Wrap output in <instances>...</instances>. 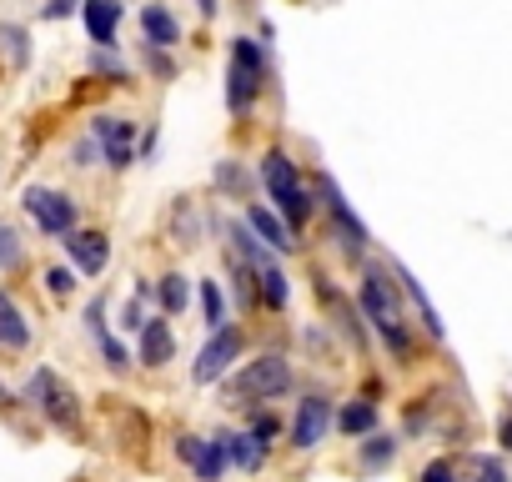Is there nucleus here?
Listing matches in <instances>:
<instances>
[{"instance_id":"f257e3e1","label":"nucleus","mask_w":512,"mask_h":482,"mask_svg":"<svg viewBox=\"0 0 512 482\" xmlns=\"http://www.w3.org/2000/svg\"><path fill=\"white\" fill-rule=\"evenodd\" d=\"M362 312H367V322L382 332V342H387L397 357L412 352L407 327H402V297H397V282H387V272H377V267L362 272Z\"/></svg>"},{"instance_id":"f03ea898","label":"nucleus","mask_w":512,"mask_h":482,"mask_svg":"<svg viewBox=\"0 0 512 482\" xmlns=\"http://www.w3.org/2000/svg\"><path fill=\"white\" fill-rule=\"evenodd\" d=\"M287 387H292V362H287L282 352H267V357L246 362V367L226 382V402H231V407H236V402H246V407L277 402Z\"/></svg>"},{"instance_id":"7ed1b4c3","label":"nucleus","mask_w":512,"mask_h":482,"mask_svg":"<svg viewBox=\"0 0 512 482\" xmlns=\"http://www.w3.org/2000/svg\"><path fill=\"white\" fill-rule=\"evenodd\" d=\"M262 186H267V196L277 201L282 221H287L292 231H302L307 216H312V196H307V186L297 181V166H292L287 151H267V156H262Z\"/></svg>"},{"instance_id":"20e7f679","label":"nucleus","mask_w":512,"mask_h":482,"mask_svg":"<svg viewBox=\"0 0 512 482\" xmlns=\"http://www.w3.org/2000/svg\"><path fill=\"white\" fill-rule=\"evenodd\" d=\"M262 81H267V56L256 51V41H231V71H226V106L236 111V116H246L251 111V101H256V91H262Z\"/></svg>"},{"instance_id":"39448f33","label":"nucleus","mask_w":512,"mask_h":482,"mask_svg":"<svg viewBox=\"0 0 512 482\" xmlns=\"http://www.w3.org/2000/svg\"><path fill=\"white\" fill-rule=\"evenodd\" d=\"M31 402H36L61 432H81V402H76V392H71L56 372L41 367V372L31 377Z\"/></svg>"},{"instance_id":"423d86ee","label":"nucleus","mask_w":512,"mask_h":482,"mask_svg":"<svg viewBox=\"0 0 512 482\" xmlns=\"http://www.w3.org/2000/svg\"><path fill=\"white\" fill-rule=\"evenodd\" d=\"M21 201H26V211L36 216L41 231H51V236H71V231H76V201H71V196L46 191V186H31Z\"/></svg>"},{"instance_id":"0eeeda50","label":"nucleus","mask_w":512,"mask_h":482,"mask_svg":"<svg viewBox=\"0 0 512 482\" xmlns=\"http://www.w3.org/2000/svg\"><path fill=\"white\" fill-rule=\"evenodd\" d=\"M236 352H241V332H231V327L211 332V342H206V347L196 352V362H191V382H196V387H206V382H221V377L231 372Z\"/></svg>"},{"instance_id":"6e6552de","label":"nucleus","mask_w":512,"mask_h":482,"mask_svg":"<svg viewBox=\"0 0 512 482\" xmlns=\"http://www.w3.org/2000/svg\"><path fill=\"white\" fill-rule=\"evenodd\" d=\"M327 427H332V402L312 392V397L297 407V422H292V447H297V452H312V447L327 437Z\"/></svg>"},{"instance_id":"1a4fd4ad","label":"nucleus","mask_w":512,"mask_h":482,"mask_svg":"<svg viewBox=\"0 0 512 482\" xmlns=\"http://www.w3.org/2000/svg\"><path fill=\"white\" fill-rule=\"evenodd\" d=\"M66 257L81 277H101L106 272V257H111V241L101 231H71L66 236Z\"/></svg>"},{"instance_id":"9d476101","label":"nucleus","mask_w":512,"mask_h":482,"mask_svg":"<svg viewBox=\"0 0 512 482\" xmlns=\"http://www.w3.org/2000/svg\"><path fill=\"white\" fill-rule=\"evenodd\" d=\"M322 196H327V211H332V221H337V231H342V247H347V252H362V247H367V226L352 216V206H347V196L337 191L332 176H322Z\"/></svg>"},{"instance_id":"9b49d317","label":"nucleus","mask_w":512,"mask_h":482,"mask_svg":"<svg viewBox=\"0 0 512 482\" xmlns=\"http://www.w3.org/2000/svg\"><path fill=\"white\" fill-rule=\"evenodd\" d=\"M246 226H251V236L262 241L267 252H292V247H297L292 226H287L282 216H272L267 206H251V211H246Z\"/></svg>"},{"instance_id":"f8f14e48","label":"nucleus","mask_w":512,"mask_h":482,"mask_svg":"<svg viewBox=\"0 0 512 482\" xmlns=\"http://www.w3.org/2000/svg\"><path fill=\"white\" fill-rule=\"evenodd\" d=\"M116 26H121V0H86V31H91L96 51L116 46Z\"/></svg>"},{"instance_id":"ddd939ff","label":"nucleus","mask_w":512,"mask_h":482,"mask_svg":"<svg viewBox=\"0 0 512 482\" xmlns=\"http://www.w3.org/2000/svg\"><path fill=\"white\" fill-rule=\"evenodd\" d=\"M171 357H176L171 327H166L161 317H146V327H141V362H146V367H166Z\"/></svg>"},{"instance_id":"4468645a","label":"nucleus","mask_w":512,"mask_h":482,"mask_svg":"<svg viewBox=\"0 0 512 482\" xmlns=\"http://www.w3.org/2000/svg\"><path fill=\"white\" fill-rule=\"evenodd\" d=\"M216 442H221V452H226V462H236L241 472H256V467H262V462H267V447H262V442H256L251 432H221Z\"/></svg>"},{"instance_id":"2eb2a0df","label":"nucleus","mask_w":512,"mask_h":482,"mask_svg":"<svg viewBox=\"0 0 512 482\" xmlns=\"http://www.w3.org/2000/svg\"><path fill=\"white\" fill-rule=\"evenodd\" d=\"M141 31H146L151 51H171V46L181 41V26H176V16H171L166 6H146V11H141Z\"/></svg>"},{"instance_id":"dca6fc26","label":"nucleus","mask_w":512,"mask_h":482,"mask_svg":"<svg viewBox=\"0 0 512 482\" xmlns=\"http://www.w3.org/2000/svg\"><path fill=\"white\" fill-rule=\"evenodd\" d=\"M0 347H31V327L21 317V307L11 302V292H0Z\"/></svg>"},{"instance_id":"f3484780","label":"nucleus","mask_w":512,"mask_h":482,"mask_svg":"<svg viewBox=\"0 0 512 482\" xmlns=\"http://www.w3.org/2000/svg\"><path fill=\"white\" fill-rule=\"evenodd\" d=\"M201 226H206V221H201L196 201L181 196V201L171 206V236H176V247H196V241H201Z\"/></svg>"},{"instance_id":"a211bd4d","label":"nucleus","mask_w":512,"mask_h":482,"mask_svg":"<svg viewBox=\"0 0 512 482\" xmlns=\"http://www.w3.org/2000/svg\"><path fill=\"white\" fill-rule=\"evenodd\" d=\"M156 302H161V312H166V317L186 312V302H191V287H186V277H181V272H166V277L156 282Z\"/></svg>"},{"instance_id":"6ab92c4d","label":"nucleus","mask_w":512,"mask_h":482,"mask_svg":"<svg viewBox=\"0 0 512 482\" xmlns=\"http://www.w3.org/2000/svg\"><path fill=\"white\" fill-rule=\"evenodd\" d=\"M337 427H342L347 437H367V432L377 427V402H347V407L337 412Z\"/></svg>"},{"instance_id":"aec40b11","label":"nucleus","mask_w":512,"mask_h":482,"mask_svg":"<svg viewBox=\"0 0 512 482\" xmlns=\"http://www.w3.org/2000/svg\"><path fill=\"white\" fill-rule=\"evenodd\" d=\"M397 282H402V292H407V297L417 302V312H422V327H427L432 337H442V317L432 312V302H427V292H422V282H417V277H412L407 267H397Z\"/></svg>"},{"instance_id":"412c9836","label":"nucleus","mask_w":512,"mask_h":482,"mask_svg":"<svg viewBox=\"0 0 512 482\" xmlns=\"http://www.w3.org/2000/svg\"><path fill=\"white\" fill-rule=\"evenodd\" d=\"M256 292H262V302L267 307H287V297H292V287H287V272L272 262V267H262L256 272Z\"/></svg>"},{"instance_id":"4be33fe9","label":"nucleus","mask_w":512,"mask_h":482,"mask_svg":"<svg viewBox=\"0 0 512 482\" xmlns=\"http://www.w3.org/2000/svg\"><path fill=\"white\" fill-rule=\"evenodd\" d=\"M131 136H136L131 121H111V116L96 121V141H106V156H111V151H131Z\"/></svg>"},{"instance_id":"5701e85b","label":"nucleus","mask_w":512,"mask_h":482,"mask_svg":"<svg viewBox=\"0 0 512 482\" xmlns=\"http://www.w3.org/2000/svg\"><path fill=\"white\" fill-rule=\"evenodd\" d=\"M221 467H226V452H221V442H201V452H196V462H191L196 482H216V477H221Z\"/></svg>"},{"instance_id":"b1692460","label":"nucleus","mask_w":512,"mask_h":482,"mask_svg":"<svg viewBox=\"0 0 512 482\" xmlns=\"http://www.w3.org/2000/svg\"><path fill=\"white\" fill-rule=\"evenodd\" d=\"M196 292H201L206 327H211V332H221V327H226V302H221V287H216V282H196Z\"/></svg>"},{"instance_id":"393cba45","label":"nucleus","mask_w":512,"mask_h":482,"mask_svg":"<svg viewBox=\"0 0 512 482\" xmlns=\"http://www.w3.org/2000/svg\"><path fill=\"white\" fill-rule=\"evenodd\" d=\"M397 457V437H382V432H372L367 442H362V462L367 467H387Z\"/></svg>"},{"instance_id":"a878e982","label":"nucleus","mask_w":512,"mask_h":482,"mask_svg":"<svg viewBox=\"0 0 512 482\" xmlns=\"http://www.w3.org/2000/svg\"><path fill=\"white\" fill-rule=\"evenodd\" d=\"M216 186H221V191H236V196H251L256 181H251L246 171H236L231 161H221V166H216Z\"/></svg>"},{"instance_id":"bb28decb","label":"nucleus","mask_w":512,"mask_h":482,"mask_svg":"<svg viewBox=\"0 0 512 482\" xmlns=\"http://www.w3.org/2000/svg\"><path fill=\"white\" fill-rule=\"evenodd\" d=\"M277 432H282V417H277V412H256V417H251V437L262 442V447H272Z\"/></svg>"},{"instance_id":"cd10ccee","label":"nucleus","mask_w":512,"mask_h":482,"mask_svg":"<svg viewBox=\"0 0 512 482\" xmlns=\"http://www.w3.org/2000/svg\"><path fill=\"white\" fill-rule=\"evenodd\" d=\"M16 262H21V236H16V226L0 221V267H16Z\"/></svg>"},{"instance_id":"c85d7f7f","label":"nucleus","mask_w":512,"mask_h":482,"mask_svg":"<svg viewBox=\"0 0 512 482\" xmlns=\"http://www.w3.org/2000/svg\"><path fill=\"white\" fill-rule=\"evenodd\" d=\"M101 352H106V367H111V372H126V367H131L126 347H121V342H116L111 332H101Z\"/></svg>"},{"instance_id":"c756f323","label":"nucleus","mask_w":512,"mask_h":482,"mask_svg":"<svg viewBox=\"0 0 512 482\" xmlns=\"http://www.w3.org/2000/svg\"><path fill=\"white\" fill-rule=\"evenodd\" d=\"M91 71H101V76H116V81H126V61H121V56H111V51H96V56H91Z\"/></svg>"},{"instance_id":"7c9ffc66","label":"nucleus","mask_w":512,"mask_h":482,"mask_svg":"<svg viewBox=\"0 0 512 482\" xmlns=\"http://www.w3.org/2000/svg\"><path fill=\"white\" fill-rule=\"evenodd\" d=\"M422 482H457V467H452L447 457H437V462L422 467Z\"/></svg>"},{"instance_id":"2f4dec72","label":"nucleus","mask_w":512,"mask_h":482,"mask_svg":"<svg viewBox=\"0 0 512 482\" xmlns=\"http://www.w3.org/2000/svg\"><path fill=\"white\" fill-rule=\"evenodd\" d=\"M46 287H51L56 297H66V292L76 287V272H66V267H56V272H46Z\"/></svg>"},{"instance_id":"473e14b6","label":"nucleus","mask_w":512,"mask_h":482,"mask_svg":"<svg viewBox=\"0 0 512 482\" xmlns=\"http://www.w3.org/2000/svg\"><path fill=\"white\" fill-rule=\"evenodd\" d=\"M477 482H507L502 462H497V457H477Z\"/></svg>"},{"instance_id":"72a5a7b5","label":"nucleus","mask_w":512,"mask_h":482,"mask_svg":"<svg viewBox=\"0 0 512 482\" xmlns=\"http://www.w3.org/2000/svg\"><path fill=\"white\" fill-rule=\"evenodd\" d=\"M201 442H206V437H191V432H181V437H176V457H181V462H196Z\"/></svg>"},{"instance_id":"f704fd0d","label":"nucleus","mask_w":512,"mask_h":482,"mask_svg":"<svg viewBox=\"0 0 512 482\" xmlns=\"http://www.w3.org/2000/svg\"><path fill=\"white\" fill-rule=\"evenodd\" d=\"M146 61H151V71H156V76H176V66L166 61V51H146Z\"/></svg>"},{"instance_id":"c9c22d12","label":"nucleus","mask_w":512,"mask_h":482,"mask_svg":"<svg viewBox=\"0 0 512 482\" xmlns=\"http://www.w3.org/2000/svg\"><path fill=\"white\" fill-rule=\"evenodd\" d=\"M91 156H96V141H81V146L71 151V161H76V166H91Z\"/></svg>"},{"instance_id":"e433bc0d","label":"nucleus","mask_w":512,"mask_h":482,"mask_svg":"<svg viewBox=\"0 0 512 482\" xmlns=\"http://www.w3.org/2000/svg\"><path fill=\"white\" fill-rule=\"evenodd\" d=\"M71 11H76V0H51V6H46L51 21H61V16H71Z\"/></svg>"},{"instance_id":"4c0bfd02","label":"nucleus","mask_w":512,"mask_h":482,"mask_svg":"<svg viewBox=\"0 0 512 482\" xmlns=\"http://www.w3.org/2000/svg\"><path fill=\"white\" fill-rule=\"evenodd\" d=\"M106 161H111V166H116V171H121V166H131V161H136V156H131V151H111V156H106Z\"/></svg>"},{"instance_id":"58836bf2","label":"nucleus","mask_w":512,"mask_h":482,"mask_svg":"<svg viewBox=\"0 0 512 482\" xmlns=\"http://www.w3.org/2000/svg\"><path fill=\"white\" fill-rule=\"evenodd\" d=\"M196 6H201V16H206V21H211V16H216V11H221V0H196Z\"/></svg>"},{"instance_id":"ea45409f","label":"nucleus","mask_w":512,"mask_h":482,"mask_svg":"<svg viewBox=\"0 0 512 482\" xmlns=\"http://www.w3.org/2000/svg\"><path fill=\"white\" fill-rule=\"evenodd\" d=\"M502 442H507V447H512V417H507V422H502Z\"/></svg>"}]
</instances>
